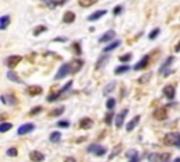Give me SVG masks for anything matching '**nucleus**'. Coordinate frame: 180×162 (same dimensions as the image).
I'll list each match as a JSON object with an SVG mask.
<instances>
[{"instance_id":"obj_7","label":"nucleus","mask_w":180,"mask_h":162,"mask_svg":"<svg viewBox=\"0 0 180 162\" xmlns=\"http://www.w3.org/2000/svg\"><path fill=\"white\" fill-rule=\"evenodd\" d=\"M21 59L23 58L20 55H10L7 59H6V67L10 68V69H13V68H16L17 65H19Z\"/></svg>"},{"instance_id":"obj_46","label":"nucleus","mask_w":180,"mask_h":162,"mask_svg":"<svg viewBox=\"0 0 180 162\" xmlns=\"http://www.w3.org/2000/svg\"><path fill=\"white\" fill-rule=\"evenodd\" d=\"M6 118H7V114H0V121H2V120H6Z\"/></svg>"},{"instance_id":"obj_43","label":"nucleus","mask_w":180,"mask_h":162,"mask_svg":"<svg viewBox=\"0 0 180 162\" xmlns=\"http://www.w3.org/2000/svg\"><path fill=\"white\" fill-rule=\"evenodd\" d=\"M121 11H122V7H121V6H117V7H114L113 14H114V16H118L120 13H121Z\"/></svg>"},{"instance_id":"obj_34","label":"nucleus","mask_w":180,"mask_h":162,"mask_svg":"<svg viewBox=\"0 0 180 162\" xmlns=\"http://www.w3.org/2000/svg\"><path fill=\"white\" fill-rule=\"evenodd\" d=\"M45 31H47V27H45V26H40V27H37V28L34 30V35L37 37V35H40V34L45 33Z\"/></svg>"},{"instance_id":"obj_8","label":"nucleus","mask_w":180,"mask_h":162,"mask_svg":"<svg viewBox=\"0 0 180 162\" xmlns=\"http://www.w3.org/2000/svg\"><path fill=\"white\" fill-rule=\"evenodd\" d=\"M148 159L152 162H162V161H169L170 154H151L148 155Z\"/></svg>"},{"instance_id":"obj_21","label":"nucleus","mask_w":180,"mask_h":162,"mask_svg":"<svg viewBox=\"0 0 180 162\" xmlns=\"http://www.w3.org/2000/svg\"><path fill=\"white\" fill-rule=\"evenodd\" d=\"M7 79L16 82V83H23V79L17 74H16L14 70H9V72H7Z\"/></svg>"},{"instance_id":"obj_33","label":"nucleus","mask_w":180,"mask_h":162,"mask_svg":"<svg viewBox=\"0 0 180 162\" xmlns=\"http://www.w3.org/2000/svg\"><path fill=\"white\" fill-rule=\"evenodd\" d=\"M72 49L76 52L77 55H82V47H80V42H73L72 44Z\"/></svg>"},{"instance_id":"obj_3","label":"nucleus","mask_w":180,"mask_h":162,"mask_svg":"<svg viewBox=\"0 0 180 162\" xmlns=\"http://www.w3.org/2000/svg\"><path fill=\"white\" fill-rule=\"evenodd\" d=\"M72 85H73V82H68L66 85L63 86V88L61 89V90H59L58 93H52L51 96H48L47 100H48V102H55V100H56V99H59V97H61V96H62L65 92H68V90H69V89L72 88Z\"/></svg>"},{"instance_id":"obj_41","label":"nucleus","mask_w":180,"mask_h":162,"mask_svg":"<svg viewBox=\"0 0 180 162\" xmlns=\"http://www.w3.org/2000/svg\"><path fill=\"white\" fill-rule=\"evenodd\" d=\"M111 120H113V114H111V113H108V114L106 116V118H104V121H106L107 125H110L111 124Z\"/></svg>"},{"instance_id":"obj_15","label":"nucleus","mask_w":180,"mask_h":162,"mask_svg":"<svg viewBox=\"0 0 180 162\" xmlns=\"http://www.w3.org/2000/svg\"><path fill=\"white\" fill-rule=\"evenodd\" d=\"M154 117L156 118V120H166V118H168V111H166V109H163V107L156 109V110L154 111Z\"/></svg>"},{"instance_id":"obj_1","label":"nucleus","mask_w":180,"mask_h":162,"mask_svg":"<svg viewBox=\"0 0 180 162\" xmlns=\"http://www.w3.org/2000/svg\"><path fill=\"white\" fill-rule=\"evenodd\" d=\"M163 144L169 147L180 148V134L179 133H168L163 137Z\"/></svg>"},{"instance_id":"obj_23","label":"nucleus","mask_w":180,"mask_h":162,"mask_svg":"<svg viewBox=\"0 0 180 162\" xmlns=\"http://www.w3.org/2000/svg\"><path fill=\"white\" fill-rule=\"evenodd\" d=\"M63 111H65V107L61 106V107H58V109L51 110L49 113H48V116H49V117H58V116H62L63 114Z\"/></svg>"},{"instance_id":"obj_11","label":"nucleus","mask_w":180,"mask_h":162,"mask_svg":"<svg viewBox=\"0 0 180 162\" xmlns=\"http://www.w3.org/2000/svg\"><path fill=\"white\" fill-rule=\"evenodd\" d=\"M114 38H115V31L114 30H108L107 33H104L101 37H100V42H110V41H113Z\"/></svg>"},{"instance_id":"obj_14","label":"nucleus","mask_w":180,"mask_h":162,"mask_svg":"<svg viewBox=\"0 0 180 162\" xmlns=\"http://www.w3.org/2000/svg\"><path fill=\"white\" fill-rule=\"evenodd\" d=\"M26 93L30 96H38L42 93V88H41V86H35V85L28 86V88L26 89Z\"/></svg>"},{"instance_id":"obj_24","label":"nucleus","mask_w":180,"mask_h":162,"mask_svg":"<svg viewBox=\"0 0 180 162\" xmlns=\"http://www.w3.org/2000/svg\"><path fill=\"white\" fill-rule=\"evenodd\" d=\"M120 45H121V41H120V40H118V41H113L111 44H108L106 48H104L103 51L104 52H110V51H113V49H115V48H118Z\"/></svg>"},{"instance_id":"obj_27","label":"nucleus","mask_w":180,"mask_h":162,"mask_svg":"<svg viewBox=\"0 0 180 162\" xmlns=\"http://www.w3.org/2000/svg\"><path fill=\"white\" fill-rule=\"evenodd\" d=\"M129 69H131V67H128V65H122V67L115 68V69H114V74L115 75H122V74H125V72H129Z\"/></svg>"},{"instance_id":"obj_29","label":"nucleus","mask_w":180,"mask_h":162,"mask_svg":"<svg viewBox=\"0 0 180 162\" xmlns=\"http://www.w3.org/2000/svg\"><path fill=\"white\" fill-rule=\"evenodd\" d=\"M127 157H128L131 161H134V162H136L138 159H139V157H138V151H135V149H131V151L127 152Z\"/></svg>"},{"instance_id":"obj_35","label":"nucleus","mask_w":180,"mask_h":162,"mask_svg":"<svg viewBox=\"0 0 180 162\" xmlns=\"http://www.w3.org/2000/svg\"><path fill=\"white\" fill-rule=\"evenodd\" d=\"M106 106H107V109H108V110H113L114 107H115V99H113V97H110V99L107 100Z\"/></svg>"},{"instance_id":"obj_9","label":"nucleus","mask_w":180,"mask_h":162,"mask_svg":"<svg viewBox=\"0 0 180 162\" xmlns=\"http://www.w3.org/2000/svg\"><path fill=\"white\" fill-rule=\"evenodd\" d=\"M34 128H35V125H34L33 123H26V124H23L21 127L17 130V134H19V135H26V134L34 131Z\"/></svg>"},{"instance_id":"obj_4","label":"nucleus","mask_w":180,"mask_h":162,"mask_svg":"<svg viewBox=\"0 0 180 162\" xmlns=\"http://www.w3.org/2000/svg\"><path fill=\"white\" fill-rule=\"evenodd\" d=\"M173 61H175V58H173V56H169V58L166 59L165 62L162 63V67L159 68V72H161V74L163 75V76H168V75H170V74L173 72V70H169V69H168V68H169L170 65H172Z\"/></svg>"},{"instance_id":"obj_32","label":"nucleus","mask_w":180,"mask_h":162,"mask_svg":"<svg viewBox=\"0 0 180 162\" xmlns=\"http://www.w3.org/2000/svg\"><path fill=\"white\" fill-rule=\"evenodd\" d=\"M151 77H152V74H151V72H148V74H145L143 76H141L139 79H138V82H139V83H146Z\"/></svg>"},{"instance_id":"obj_31","label":"nucleus","mask_w":180,"mask_h":162,"mask_svg":"<svg viewBox=\"0 0 180 162\" xmlns=\"http://www.w3.org/2000/svg\"><path fill=\"white\" fill-rule=\"evenodd\" d=\"M96 0H79V4H80L82 7H90L94 4Z\"/></svg>"},{"instance_id":"obj_10","label":"nucleus","mask_w":180,"mask_h":162,"mask_svg":"<svg viewBox=\"0 0 180 162\" xmlns=\"http://www.w3.org/2000/svg\"><path fill=\"white\" fill-rule=\"evenodd\" d=\"M163 95H165L169 100L175 99V95H176V88H175L173 85H168V86H165V88H163Z\"/></svg>"},{"instance_id":"obj_17","label":"nucleus","mask_w":180,"mask_h":162,"mask_svg":"<svg viewBox=\"0 0 180 162\" xmlns=\"http://www.w3.org/2000/svg\"><path fill=\"white\" fill-rule=\"evenodd\" d=\"M79 127H80L82 130H89V128H92V127H93V120H92V118H89V117L82 118L80 123H79Z\"/></svg>"},{"instance_id":"obj_22","label":"nucleus","mask_w":180,"mask_h":162,"mask_svg":"<svg viewBox=\"0 0 180 162\" xmlns=\"http://www.w3.org/2000/svg\"><path fill=\"white\" fill-rule=\"evenodd\" d=\"M139 118H141L139 116H135L132 120H129V123L127 124V131H132V130L136 127V124L139 123Z\"/></svg>"},{"instance_id":"obj_13","label":"nucleus","mask_w":180,"mask_h":162,"mask_svg":"<svg viewBox=\"0 0 180 162\" xmlns=\"http://www.w3.org/2000/svg\"><path fill=\"white\" fill-rule=\"evenodd\" d=\"M83 67V61L82 59H75L73 62H70V74H76Z\"/></svg>"},{"instance_id":"obj_5","label":"nucleus","mask_w":180,"mask_h":162,"mask_svg":"<svg viewBox=\"0 0 180 162\" xmlns=\"http://www.w3.org/2000/svg\"><path fill=\"white\" fill-rule=\"evenodd\" d=\"M0 100H2V103L7 104V106H16V104L19 103V100H17V97H16L14 95H2L0 96Z\"/></svg>"},{"instance_id":"obj_30","label":"nucleus","mask_w":180,"mask_h":162,"mask_svg":"<svg viewBox=\"0 0 180 162\" xmlns=\"http://www.w3.org/2000/svg\"><path fill=\"white\" fill-rule=\"evenodd\" d=\"M13 128V124L11 123H2L0 124V133H6V131H9V130Z\"/></svg>"},{"instance_id":"obj_37","label":"nucleus","mask_w":180,"mask_h":162,"mask_svg":"<svg viewBox=\"0 0 180 162\" xmlns=\"http://www.w3.org/2000/svg\"><path fill=\"white\" fill-rule=\"evenodd\" d=\"M159 34H161V30H159V28H155V30H152L151 33H149V40H155V38L158 37Z\"/></svg>"},{"instance_id":"obj_25","label":"nucleus","mask_w":180,"mask_h":162,"mask_svg":"<svg viewBox=\"0 0 180 162\" xmlns=\"http://www.w3.org/2000/svg\"><path fill=\"white\" fill-rule=\"evenodd\" d=\"M107 61H108V56H106V55H103V56H100L99 58V61H97V62H96V69H101V68L104 67V65H106L107 63Z\"/></svg>"},{"instance_id":"obj_40","label":"nucleus","mask_w":180,"mask_h":162,"mask_svg":"<svg viewBox=\"0 0 180 162\" xmlns=\"http://www.w3.org/2000/svg\"><path fill=\"white\" fill-rule=\"evenodd\" d=\"M56 124H58V127H63V128H66V127H69V125H70V123L68 121V120H61V121H58Z\"/></svg>"},{"instance_id":"obj_18","label":"nucleus","mask_w":180,"mask_h":162,"mask_svg":"<svg viewBox=\"0 0 180 162\" xmlns=\"http://www.w3.org/2000/svg\"><path fill=\"white\" fill-rule=\"evenodd\" d=\"M104 14H107V10H97V11H94V13H92V14L89 16L87 20L89 21H96V20L101 19Z\"/></svg>"},{"instance_id":"obj_2","label":"nucleus","mask_w":180,"mask_h":162,"mask_svg":"<svg viewBox=\"0 0 180 162\" xmlns=\"http://www.w3.org/2000/svg\"><path fill=\"white\" fill-rule=\"evenodd\" d=\"M87 152L94 154V155H97V157H103L107 152V148L103 147V145H100V144H92V145L87 147Z\"/></svg>"},{"instance_id":"obj_36","label":"nucleus","mask_w":180,"mask_h":162,"mask_svg":"<svg viewBox=\"0 0 180 162\" xmlns=\"http://www.w3.org/2000/svg\"><path fill=\"white\" fill-rule=\"evenodd\" d=\"M131 59H132V54H131V52L120 56V61H121V62H128V61H131Z\"/></svg>"},{"instance_id":"obj_19","label":"nucleus","mask_w":180,"mask_h":162,"mask_svg":"<svg viewBox=\"0 0 180 162\" xmlns=\"http://www.w3.org/2000/svg\"><path fill=\"white\" fill-rule=\"evenodd\" d=\"M30 159L33 162H40V161H44L45 157H44V154H41L40 151H31L30 152Z\"/></svg>"},{"instance_id":"obj_45","label":"nucleus","mask_w":180,"mask_h":162,"mask_svg":"<svg viewBox=\"0 0 180 162\" xmlns=\"http://www.w3.org/2000/svg\"><path fill=\"white\" fill-rule=\"evenodd\" d=\"M175 52H180V41L176 44V47H175Z\"/></svg>"},{"instance_id":"obj_38","label":"nucleus","mask_w":180,"mask_h":162,"mask_svg":"<svg viewBox=\"0 0 180 162\" xmlns=\"http://www.w3.org/2000/svg\"><path fill=\"white\" fill-rule=\"evenodd\" d=\"M17 154H19V149L14 148V147H11V148H9V149H7V155H9V157H17Z\"/></svg>"},{"instance_id":"obj_6","label":"nucleus","mask_w":180,"mask_h":162,"mask_svg":"<svg viewBox=\"0 0 180 162\" xmlns=\"http://www.w3.org/2000/svg\"><path fill=\"white\" fill-rule=\"evenodd\" d=\"M69 74H70V63H63L62 67L59 68L58 74L55 75V79H56V81H59V79H63V77L68 76Z\"/></svg>"},{"instance_id":"obj_26","label":"nucleus","mask_w":180,"mask_h":162,"mask_svg":"<svg viewBox=\"0 0 180 162\" xmlns=\"http://www.w3.org/2000/svg\"><path fill=\"white\" fill-rule=\"evenodd\" d=\"M9 24H10V17H9V16L0 17V30H6Z\"/></svg>"},{"instance_id":"obj_12","label":"nucleus","mask_w":180,"mask_h":162,"mask_svg":"<svg viewBox=\"0 0 180 162\" xmlns=\"http://www.w3.org/2000/svg\"><path fill=\"white\" fill-rule=\"evenodd\" d=\"M127 113H128V110L124 109L120 114L115 116V127H117V128H121L122 127V124H124V118H125V116H127Z\"/></svg>"},{"instance_id":"obj_42","label":"nucleus","mask_w":180,"mask_h":162,"mask_svg":"<svg viewBox=\"0 0 180 162\" xmlns=\"http://www.w3.org/2000/svg\"><path fill=\"white\" fill-rule=\"evenodd\" d=\"M41 111H42V107L38 106V107H35V109H33V110L30 111V114L34 116V114H37V113H41Z\"/></svg>"},{"instance_id":"obj_39","label":"nucleus","mask_w":180,"mask_h":162,"mask_svg":"<svg viewBox=\"0 0 180 162\" xmlns=\"http://www.w3.org/2000/svg\"><path fill=\"white\" fill-rule=\"evenodd\" d=\"M114 88H115V82H110V85L104 88V93H106V95H107V93H110Z\"/></svg>"},{"instance_id":"obj_20","label":"nucleus","mask_w":180,"mask_h":162,"mask_svg":"<svg viewBox=\"0 0 180 162\" xmlns=\"http://www.w3.org/2000/svg\"><path fill=\"white\" fill-rule=\"evenodd\" d=\"M75 20H76V16H75L73 11H66L62 17V21L65 23V24H70V23H73Z\"/></svg>"},{"instance_id":"obj_16","label":"nucleus","mask_w":180,"mask_h":162,"mask_svg":"<svg viewBox=\"0 0 180 162\" xmlns=\"http://www.w3.org/2000/svg\"><path fill=\"white\" fill-rule=\"evenodd\" d=\"M149 58H151L149 55H145V56H143V58L139 61V62H138V63L135 65V67H134V69H135V70L145 69V68L148 67V63H149Z\"/></svg>"},{"instance_id":"obj_28","label":"nucleus","mask_w":180,"mask_h":162,"mask_svg":"<svg viewBox=\"0 0 180 162\" xmlns=\"http://www.w3.org/2000/svg\"><path fill=\"white\" fill-rule=\"evenodd\" d=\"M61 138H62V134L59 133V131H54V133H51V135H49V140H51L52 142H59Z\"/></svg>"},{"instance_id":"obj_44","label":"nucleus","mask_w":180,"mask_h":162,"mask_svg":"<svg viewBox=\"0 0 180 162\" xmlns=\"http://www.w3.org/2000/svg\"><path fill=\"white\" fill-rule=\"evenodd\" d=\"M55 41H59V42H61V41H62V42H66L68 40H66V38H65V37H58Z\"/></svg>"}]
</instances>
